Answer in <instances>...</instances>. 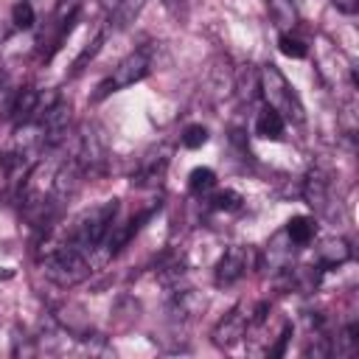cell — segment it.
<instances>
[{
  "mask_svg": "<svg viewBox=\"0 0 359 359\" xmlns=\"http://www.w3.org/2000/svg\"><path fill=\"white\" fill-rule=\"evenodd\" d=\"M115 213H118V202H115V199L90 208L87 213H81V216L76 219V224H73V230H70V238H67L65 244H70V247H76V250H81V252L98 247V244L104 241V236L109 233V227H112V222H115Z\"/></svg>",
  "mask_w": 359,
  "mask_h": 359,
  "instance_id": "6da1fadb",
  "label": "cell"
},
{
  "mask_svg": "<svg viewBox=\"0 0 359 359\" xmlns=\"http://www.w3.org/2000/svg\"><path fill=\"white\" fill-rule=\"evenodd\" d=\"M210 205H213L216 210H236V208L241 205V194H236V191H219V194L210 199Z\"/></svg>",
  "mask_w": 359,
  "mask_h": 359,
  "instance_id": "ac0fdd59",
  "label": "cell"
},
{
  "mask_svg": "<svg viewBox=\"0 0 359 359\" xmlns=\"http://www.w3.org/2000/svg\"><path fill=\"white\" fill-rule=\"evenodd\" d=\"M34 8H31V3L28 0H20L14 8H11V22L17 25V28H31L34 25Z\"/></svg>",
  "mask_w": 359,
  "mask_h": 359,
  "instance_id": "e0dca14e",
  "label": "cell"
},
{
  "mask_svg": "<svg viewBox=\"0 0 359 359\" xmlns=\"http://www.w3.org/2000/svg\"><path fill=\"white\" fill-rule=\"evenodd\" d=\"M205 143H208V129H205L202 123L185 126V132H182V146H185V149H199V146H205Z\"/></svg>",
  "mask_w": 359,
  "mask_h": 359,
  "instance_id": "2e32d148",
  "label": "cell"
},
{
  "mask_svg": "<svg viewBox=\"0 0 359 359\" xmlns=\"http://www.w3.org/2000/svg\"><path fill=\"white\" fill-rule=\"evenodd\" d=\"M216 185V174L210 171V168H194L191 174H188V188H191V194H205V191H210Z\"/></svg>",
  "mask_w": 359,
  "mask_h": 359,
  "instance_id": "4fadbf2b",
  "label": "cell"
},
{
  "mask_svg": "<svg viewBox=\"0 0 359 359\" xmlns=\"http://www.w3.org/2000/svg\"><path fill=\"white\" fill-rule=\"evenodd\" d=\"M98 3H101V6H104V8H115V6H118V3H121V0H98Z\"/></svg>",
  "mask_w": 359,
  "mask_h": 359,
  "instance_id": "44dd1931",
  "label": "cell"
},
{
  "mask_svg": "<svg viewBox=\"0 0 359 359\" xmlns=\"http://www.w3.org/2000/svg\"><path fill=\"white\" fill-rule=\"evenodd\" d=\"M149 67H151L149 50H135V53H129V56H126V59H121V62H118V67H115V70H112V73L98 84L95 98H107V95H109V93H115V90L132 87L135 81L146 79Z\"/></svg>",
  "mask_w": 359,
  "mask_h": 359,
  "instance_id": "277c9868",
  "label": "cell"
},
{
  "mask_svg": "<svg viewBox=\"0 0 359 359\" xmlns=\"http://www.w3.org/2000/svg\"><path fill=\"white\" fill-rule=\"evenodd\" d=\"M261 93L266 98V107L278 109L283 118L289 121H303V104L297 98V93L289 87V81L283 79V73L275 65H266L261 70Z\"/></svg>",
  "mask_w": 359,
  "mask_h": 359,
  "instance_id": "7a4b0ae2",
  "label": "cell"
},
{
  "mask_svg": "<svg viewBox=\"0 0 359 359\" xmlns=\"http://www.w3.org/2000/svg\"><path fill=\"white\" fill-rule=\"evenodd\" d=\"M48 107V104H45ZM42 95H39V90H34V87H25L20 95H17V101H14V107H11V121L14 123H31V121H36L39 115H42Z\"/></svg>",
  "mask_w": 359,
  "mask_h": 359,
  "instance_id": "52a82bcc",
  "label": "cell"
},
{
  "mask_svg": "<svg viewBox=\"0 0 359 359\" xmlns=\"http://www.w3.org/2000/svg\"><path fill=\"white\" fill-rule=\"evenodd\" d=\"M303 194H306V202H309L314 210L325 213V210H328V199H331V177H328L325 171L314 168V171L306 177Z\"/></svg>",
  "mask_w": 359,
  "mask_h": 359,
  "instance_id": "8992f818",
  "label": "cell"
},
{
  "mask_svg": "<svg viewBox=\"0 0 359 359\" xmlns=\"http://www.w3.org/2000/svg\"><path fill=\"white\" fill-rule=\"evenodd\" d=\"M283 126H286V118L278 109H272V107L261 109L258 118H255V135L264 137V140H280Z\"/></svg>",
  "mask_w": 359,
  "mask_h": 359,
  "instance_id": "9c48e42d",
  "label": "cell"
},
{
  "mask_svg": "<svg viewBox=\"0 0 359 359\" xmlns=\"http://www.w3.org/2000/svg\"><path fill=\"white\" fill-rule=\"evenodd\" d=\"M348 258H351V250H348L345 241H337V244L331 241V244H325V250H323V266H328V269L345 264Z\"/></svg>",
  "mask_w": 359,
  "mask_h": 359,
  "instance_id": "5bb4252c",
  "label": "cell"
},
{
  "mask_svg": "<svg viewBox=\"0 0 359 359\" xmlns=\"http://www.w3.org/2000/svg\"><path fill=\"white\" fill-rule=\"evenodd\" d=\"M334 6L339 11H345V14H353L356 11V0H334Z\"/></svg>",
  "mask_w": 359,
  "mask_h": 359,
  "instance_id": "ffe728a7",
  "label": "cell"
},
{
  "mask_svg": "<svg viewBox=\"0 0 359 359\" xmlns=\"http://www.w3.org/2000/svg\"><path fill=\"white\" fill-rule=\"evenodd\" d=\"M76 6H79V0H59L56 3V14H62V17H65V11L76 14Z\"/></svg>",
  "mask_w": 359,
  "mask_h": 359,
  "instance_id": "d6986e66",
  "label": "cell"
},
{
  "mask_svg": "<svg viewBox=\"0 0 359 359\" xmlns=\"http://www.w3.org/2000/svg\"><path fill=\"white\" fill-rule=\"evenodd\" d=\"M314 233H317V227H314V219H309V216H292L286 222V236L297 247H306L314 238Z\"/></svg>",
  "mask_w": 359,
  "mask_h": 359,
  "instance_id": "30bf717a",
  "label": "cell"
},
{
  "mask_svg": "<svg viewBox=\"0 0 359 359\" xmlns=\"http://www.w3.org/2000/svg\"><path fill=\"white\" fill-rule=\"evenodd\" d=\"M266 8H269V17L275 20V25H280V28H289L297 22L294 0H266Z\"/></svg>",
  "mask_w": 359,
  "mask_h": 359,
  "instance_id": "8fae6325",
  "label": "cell"
},
{
  "mask_svg": "<svg viewBox=\"0 0 359 359\" xmlns=\"http://www.w3.org/2000/svg\"><path fill=\"white\" fill-rule=\"evenodd\" d=\"M45 272L53 283L59 286H73L79 280H84L90 275V264L84 258L81 250L70 247V244H59L53 252H48L45 258Z\"/></svg>",
  "mask_w": 359,
  "mask_h": 359,
  "instance_id": "3957f363",
  "label": "cell"
},
{
  "mask_svg": "<svg viewBox=\"0 0 359 359\" xmlns=\"http://www.w3.org/2000/svg\"><path fill=\"white\" fill-rule=\"evenodd\" d=\"M143 3H146V0H121V3L112 8V20H115L112 25H115V28H126V25L137 17V11L143 8Z\"/></svg>",
  "mask_w": 359,
  "mask_h": 359,
  "instance_id": "7c38bea8",
  "label": "cell"
},
{
  "mask_svg": "<svg viewBox=\"0 0 359 359\" xmlns=\"http://www.w3.org/2000/svg\"><path fill=\"white\" fill-rule=\"evenodd\" d=\"M252 266V250L250 247H230L216 264V286H233L241 280Z\"/></svg>",
  "mask_w": 359,
  "mask_h": 359,
  "instance_id": "5b68a950",
  "label": "cell"
},
{
  "mask_svg": "<svg viewBox=\"0 0 359 359\" xmlns=\"http://www.w3.org/2000/svg\"><path fill=\"white\" fill-rule=\"evenodd\" d=\"M278 50H280L283 56H289V59H303V56L309 53V48H306L297 36H292V34H280V39H278Z\"/></svg>",
  "mask_w": 359,
  "mask_h": 359,
  "instance_id": "9a60e30c",
  "label": "cell"
},
{
  "mask_svg": "<svg viewBox=\"0 0 359 359\" xmlns=\"http://www.w3.org/2000/svg\"><path fill=\"white\" fill-rule=\"evenodd\" d=\"M247 325H250V311H247V314H241L238 309H236V311H230V317H227V320H222V323H219V328H216V334H213L216 345H230V342L241 339V337H244V331H247Z\"/></svg>",
  "mask_w": 359,
  "mask_h": 359,
  "instance_id": "ba28073f",
  "label": "cell"
}]
</instances>
